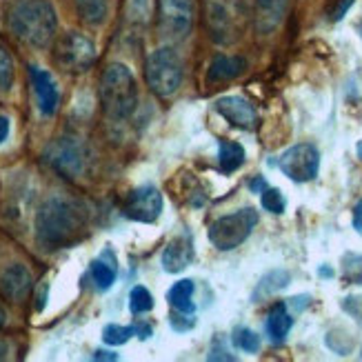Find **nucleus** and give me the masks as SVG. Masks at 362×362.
I'll return each instance as SVG.
<instances>
[{"label": "nucleus", "instance_id": "obj_1", "mask_svg": "<svg viewBox=\"0 0 362 362\" xmlns=\"http://www.w3.org/2000/svg\"><path fill=\"white\" fill-rule=\"evenodd\" d=\"M87 225V211L78 200L54 196L36 214V238L45 249H60L78 240Z\"/></svg>", "mask_w": 362, "mask_h": 362}, {"label": "nucleus", "instance_id": "obj_2", "mask_svg": "<svg viewBox=\"0 0 362 362\" xmlns=\"http://www.w3.org/2000/svg\"><path fill=\"white\" fill-rule=\"evenodd\" d=\"M9 27L16 38L40 49L56 36V9L49 0H21L9 13Z\"/></svg>", "mask_w": 362, "mask_h": 362}, {"label": "nucleus", "instance_id": "obj_3", "mask_svg": "<svg viewBox=\"0 0 362 362\" xmlns=\"http://www.w3.org/2000/svg\"><path fill=\"white\" fill-rule=\"evenodd\" d=\"M100 103L109 118L124 120L134 114L138 103L136 78L132 69L122 62L109 65L100 78Z\"/></svg>", "mask_w": 362, "mask_h": 362}, {"label": "nucleus", "instance_id": "obj_4", "mask_svg": "<svg viewBox=\"0 0 362 362\" xmlns=\"http://www.w3.org/2000/svg\"><path fill=\"white\" fill-rule=\"evenodd\" d=\"M243 0H204V25L216 45H231L238 40L245 27Z\"/></svg>", "mask_w": 362, "mask_h": 362}, {"label": "nucleus", "instance_id": "obj_5", "mask_svg": "<svg viewBox=\"0 0 362 362\" xmlns=\"http://www.w3.org/2000/svg\"><path fill=\"white\" fill-rule=\"evenodd\" d=\"M145 78H147V85L153 93H158V96H163V98L174 96L182 85V60H180V56L171 49V47H163V49L153 52L147 58Z\"/></svg>", "mask_w": 362, "mask_h": 362}, {"label": "nucleus", "instance_id": "obj_6", "mask_svg": "<svg viewBox=\"0 0 362 362\" xmlns=\"http://www.w3.org/2000/svg\"><path fill=\"white\" fill-rule=\"evenodd\" d=\"M256 225H258V211L245 207L229 216L218 218L209 227V240L218 251H231L249 238Z\"/></svg>", "mask_w": 362, "mask_h": 362}, {"label": "nucleus", "instance_id": "obj_7", "mask_svg": "<svg viewBox=\"0 0 362 362\" xmlns=\"http://www.w3.org/2000/svg\"><path fill=\"white\" fill-rule=\"evenodd\" d=\"M54 58L60 69L69 74H83L96 62V45L78 31H69L56 42Z\"/></svg>", "mask_w": 362, "mask_h": 362}, {"label": "nucleus", "instance_id": "obj_8", "mask_svg": "<svg viewBox=\"0 0 362 362\" xmlns=\"http://www.w3.org/2000/svg\"><path fill=\"white\" fill-rule=\"evenodd\" d=\"M278 169L293 182H309L318 176L320 153L309 143L293 145L278 158Z\"/></svg>", "mask_w": 362, "mask_h": 362}, {"label": "nucleus", "instance_id": "obj_9", "mask_svg": "<svg viewBox=\"0 0 362 362\" xmlns=\"http://www.w3.org/2000/svg\"><path fill=\"white\" fill-rule=\"evenodd\" d=\"M45 158L62 176L76 178L85 169V147L76 138H58L45 151Z\"/></svg>", "mask_w": 362, "mask_h": 362}, {"label": "nucleus", "instance_id": "obj_10", "mask_svg": "<svg viewBox=\"0 0 362 362\" xmlns=\"http://www.w3.org/2000/svg\"><path fill=\"white\" fill-rule=\"evenodd\" d=\"M122 211L136 223H156L163 214V194L153 185H140L129 192Z\"/></svg>", "mask_w": 362, "mask_h": 362}, {"label": "nucleus", "instance_id": "obj_11", "mask_svg": "<svg viewBox=\"0 0 362 362\" xmlns=\"http://www.w3.org/2000/svg\"><path fill=\"white\" fill-rule=\"evenodd\" d=\"M194 25V0H163L160 31L169 40H182Z\"/></svg>", "mask_w": 362, "mask_h": 362}, {"label": "nucleus", "instance_id": "obj_12", "mask_svg": "<svg viewBox=\"0 0 362 362\" xmlns=\"http://www.w3.org/2000/svg\"><path fill=\"white\" fill-rule=\"evenodd\" d=\"M216 112L223 116L231 127L238 129H254L258 122V114L254 105L240 96H225L216 103Z\"/></svg>", "mask_w": 362, "mask_h": 362}, {"label": "nucleus", "instance_id": "obj_13", "mask_svg": "<svg viewBox=\"0 0 362 362\" xmlns=\"http://www.w3.org/2000/svg\"><path fill=\"white\" fill-rule=\"evenodd\" d=\"M29 78L31 85H34V93L38 100V109L42 116H54L58 103H60V93H58V85L52 78V74L47 69H40L36 65L29 67Z\"/></svg>", "mask_w": 362, "mask_h": 362}, {"label": "nucleus", "instance_id": "obj_14", "mask_svg": "<svg viewBox=\"0 0 362 362\" xmlns=\"http://www.w3.org/2000/svg\"><path fill=\"white\" fill-rule=\"evenodd\" d=\"M31 285H34L31 274L21 262L5 267L3 274H0V293L11 303H23L31 291Z\"/></svg>", "mask_w": 362, "mask_h": 362}, {"label": "nucleus", "instance_id": "obj_15", "mask_svg": "<svg viewBox=\"0 0 362 362\" xmlns=\"http://www.w3.org/2000/svg\"><path fill=\"white\" fill-rule=\"evenodd\" d=\"M194 258V243L189 235H178L163 251V269L167 274H180Z\"/></svg>", "mask_w": 362, "mask_h": 362}, {"label": "nucleus", "instance_id": "obj_16", "mask_svg": "<svg viewBox=\"0 0 362 362\" xmlns=\"http://www.w3.org/2000/svg\"><path fill=\"white\" fill-rule=\"evenodd\" d=\"M287 11V0H256V29L260 34H272L282 23Z\"/></svg>", "mask_w": 362, "mask_h": 362}, {"label": "nucleus", "instance_id": "obj_17", "mask_svg": "<svg viewBox=\"0 0 362 362\" xmlns=\"http://www.w3.org/2000/svg\"><path fill=\"white\" fill-rule=\"evenodd\" d=\"M247 67L245 58L240 56H216L209 65V71H207V81L209 83H227V81H233V78H238Z\"/></svg>", "mask_w": 362, "mask_h": 362}, {"label": "nucleus", "instance_id": "obj_18", "mask_svg": "<svg viewBox=\"0 0 362 362\" xmlns=\"http://www.w3.org/2000/svg\"><path fill=\"white\" fill-rule=\"evenodd\" d=\"M291 327H293V316L287 311L285 303H278L269 311V318H267V334H269L274 342H285Z\"/></svg>", "mask_w": 362, "mask_h": 362}, {"label": "nucleus", "instance_id": "obj_19", "mask_svg": "<svg viewBox=\"0 0 362 362\" xmlns=\"http://www.w3.org/2000/svg\"><path fill=\"white\" fill-rule=\"evenodd\" d=\"M167 300L174 307V311L194 316L196 305H194V280H178L174 287L167 291Z\"/></svg>", "mask_w": 362, "mask_h": 362}, {"label": "nucleus", "instance_id": "obj_20", "mask_svg": "<svg viewBox=\"0 0 362 362\" xmlns=\"http://www.w3.org/2000/svg\"><path fill=\"white\" fill-rule=\"evenodd\" d=\"M218 160H220V171H223V174H233V171H238L245 163L243 145L231 143V140H220L218 143Z\"/></svg>", "mask_w": 362, "mask_h": 362}, {"label": "nucleus", "instance_id": "obj_21", "mask_svg": "<svg viewBox=\"0 0 362 362\" xmlns=\"http://www.w3.org/2000/svg\"><path fill=\"white\" fill-rule=\"evenodd\" d=\"M76 11L83 23L96 27L107 21L109 5L107 0H76Z\"/></svg>", "mask_w": 362, "mask_h": 362}, {"label": "nucleus", "instance_id": "obj_22", "mask_svg": "<svg viewBox=\"0 0 362 362\" xmlns=\"http://www.w3.org/2000/svg\"><path fill=\"white\" fill-rule=\"evenodd\" d=\"M291 282V274L285 272V269H276V272H269L260 282L254 291V300L258 303L260 298H267V296H274L278 291H282L287 285Z\"/></svg>", "mask_w": 362, "mask_h": 362}, {"label": "nucleus", "instance_id": "obj_23", "mask_svg": "<svg viewBox=\"0 0 362 362\" xmlns=\"http://www.w3.org/2000/svg\"><path fill=\"white\" fill-rule=\"evenodd\" d=\"M91 278H93V285H96L98 291H107L114 287L116 282V260L114 262H107L105 258H98L91 262Z\"/></svg>", "mask_w": 362, "mask_h": 362}, {"label": "nucleus", "instance_id": "obj_24", "mask_svg": "<svg viewBox=\"0 0 362 362\" xmlns=\"http://www.w3.org/2000/svg\"><path fill=\"white\" fill-rule=\"evenodd\" d=\"M231 340L235 344V349H240L245 354H256V351H260V336L256 332H251V329H247V327H238V329H235Z\"/></svg>", "mask_w": 362, "mask_h": 362}, {"label": "nucleus", "instance_id": "obj_25", "mask_svg": "<svg viewBox=\"0 0 362 362\" xmlns=\"http://www.w3.org/2000/svg\"><path fill=\"white\" fill-rule=\"evenodd\" d=\"M342 278L349 285H362V254H347L342 258Z\"/></svg>", "mask_w": 362, "mask_h": 362}, {"label": "nucleus", "instance_id": "obj_26", "mask_svg": "<svg viewBox=\"0 0 362 362\" xmlns=\"http://www.w3.org/2000/svg\"><path fill=\"white\" fill-rule=\"evenodd\" d=\"M136 334V327H122V325H107L103 329V340L109 347H118V344H124L132 336Z\"/></svg>", "mask_w": 362, "mask_h": 362}, {"label": "nucleus", "instance_id": "obj_27", "mask_svg": "<svg viewBox=\"0 0 362 362\" xmlns=\"http://www.w3.org/2000/svg\"><path fill=\"white\" fill-rule=\"evenodd\" d=\"M129 309H132V313H147V311H151L153 309V298H151V293H149V289H145V287H134L132 289V293H129Z\"/></svg>", "mask_w": 362, "mask_h": 362}, {"label": "nucleus", "instance_id": "obj_28", "mask_svg": "<svg viewBox=\"0 0 362 362\" xmlns=\"http://www.w3.org/2000/svg\"><path fill=\"white\" fill-rule=\"evenodd\" d=\"M13 85V58L7 47L0 45V93L9 91Z\"/></svg>", "mask_w": 362, "mask_h": 362}, {"label": "nucleus", "instance_id": "obj_29", "mask_svg": "<svg viewBox=\"0 0 362 362\" xmlns=\"http://www.w3.org/2000/svg\"><path fill=\"white\" fill-rule=\"evenodd\" d=\"M151 16V0H129L127 18L134 25H147Z\"/></svg>", "mask_w": 362, "mask_h": 362}, {"label": "nucleus", "instance_id": "obj_30", "mask_svg": "<svg viewBox=\"0 0 362 362\" xmlns=\"http://www.w3.org/2000/svg\"><path fill=\"white\" fill-rule=\"evenodd\" d=\"M260 204H262V209H267L269 214H282L287 207V202H285V198H282V194L278 192V189H272V187H267L262 192Z\"/></svg>", "mask_w": 362, "mask_h": 362}, {"label": "nucleus", "instance_id": "obj_31", "mask_svg": "<svg viewBox=\"0 0 362 362\" xmlns=\"http://www.w3.org/2000/svg\"><path fill=\"white\" fill-rule=\"evenodd\" d=\"M169 322H171V327L176 329V332H189V329L194 327V316H187V313H180V311H176L174 316L169 318Z\"/></svg>", "mask_w": 362, "mask_h": 362}, {"label": "nucleus", "instance_id": "obj_32", "mask_svg": "<svg viewBox=\"0 0 362 362\" xmlns=\"http://www.w3.org/2000/svg\"><path fill=\"white\" fill-rule=\"evenodd\" d=\"M354 3H356V0H340L338 7H336L334 13H332V18H334V21H342V18H344V13L349 11V7H351Z\"/></svg>", "mask_w": 362, "mask_h": 362}, {"label": "nucleus", "instance_id": "obj_33", "mask_svg": "<svg viewBox=\"0 0 362 362\" xmlns=\"http://www.w3.org/2000/svg\"><path fill=\"white\" fill-rule=\"evenodd\" d=\"M354 229L362 235V200L354 207Z\"/></svg>", "mask_w": 362, "mask_h": 362}, {"label": "nucleus", "instance_id": "obj_34", "mask_svg": "<svg viewBox=\"0 0 362 362\" xmlns=\"http://www.w3.org/2000/svg\"><path fill=\"white\" fill-rule=\"evenodd\" d=\"M9 136V118L7 116H0V145L5 143Z\"/></svg>", "mask_w": 362, "mask_h": 362}, {"label": "nucleus", "instance_id": "obj_35", "mask_svg": "<svg viewBox=\"0 0 362 362\" xmlns=\"http://www.w3.org/2000/svg\"><path fill=\"white\" fill-rule=\"evenodd\" d=\"M134 327H136V336H138L140 340H147V338L151 336V327H149V325L140 322V325H134Z\"/></svg>", "mask_w": 362, "mask_h": 362}, {"label": "nucleus", "instance_id": "obj_36", "mask_svg": "<svg viewBox=\"0 0 362 362\" xmlns=\"http://www.w3.org/2000/svg\"><path fill=\"white\" fill-rule=\"evenodd\" d=\"M251 192H256V194H262L264 192V189H267V182H264V178H254V180H251Z\"/></svg>", "mask_w": 362, "mask_h": 362}, {"label": "nucleus", "instance_id": "obj_37", "mask_svg": "<svg viewBox=\"0 0 362 362\" xmlns=\"http://www.w3.org/2000/svg\"><path fill=\"white\" fill-rule=\"evenodd\" d=\"M91 358H93V360H118V354H112V351H96Z\"/></svg>", "mask_w": 362, "mask_h": 362}, {"label": "nucleus", "instance_id": "obj_38", "mask_svg": "<svg viewBox=\"0 0 362 362\" xmlns=\"http://www.w3.org/2000/svg\"><path fill=\"white\" fill-rule=\"evenodd\" d=\"M45 298H47V285H45V287L40 289V293H38V305H36V309H38V311H42V309H45V303H47Z\"/></svg>", "mask_w": 362, "mask_h": 362}, {"label": "nucleus", "instance_id": "obj_39", "mask_svg": "<svg viewBox=\"0 0 362 362\" xmlns=\"http://www.w3.org/2000/svg\"><path fill=\"white\" fill-rule=\"evenodd\" d=\"M5 318H7V316H5V309H3V307H0V329H3V327H5Z\"/></svg>", "mask_w": 362, "mask_h": 362}, {"label": "nucleus", "instance_id": "obj_40", "mask_svg": "<svg viewBox=\"0 0 362 362\" xmlns=\"http://www.w3.org/2000/svg\"><path fill=\"white\" fill-rule=\"evenodd\" d=\"M7 356V347H5V344H0V360H3Z\"/></svg>", "mask_w": 362, "mask_h": 362}, {"label": "nucleus", "instance_id": "obj_41", "mask_svg": "<svg viewBox=\"0 0 362 362\" xmlns=\"http://www.w3.org/2000/svg\"><path fill=\"white\" fill-rule=\"evenodd\" d=\"M358 153H360V158H362V143L358 145Z\"/></svg>", "mask_w": 362, "mask_h": 362}, {"label": "nucleus", "instance_id": "obj_42", "mask_svg": "<svg viewBox=\"0 0 362 362\" xmlns=\"http://www.w3.org/2000/svg\"><path fill=\"white\" fill-rule=\"evenodd\" d=\"M358 31H360V36H362V21H360V25H358Z\"/></svg>", "mask_w": 362, "mask_h": 362}]
</instances>
